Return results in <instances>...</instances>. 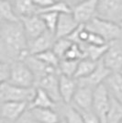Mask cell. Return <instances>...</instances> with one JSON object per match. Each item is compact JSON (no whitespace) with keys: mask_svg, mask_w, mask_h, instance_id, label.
<instances>
[{"mask_svg":"<svg viewBox=\"0 0 122 123\" xmlns=\"http://www.w3.org/2000/svg\"><path fill=\"white\" fill-rule=\"evenodd\" d=\"M0 54L1 61L9 62L23 61L30 54L29 41L20 20L0 22Z\"/></svg>","mask_w":122,"mask_h":123,"instance_id":"6da1fadb","label":"cell"},{"mask_svg":"<svg viewBox=\"0 0 122 123\" xmlns=\"http://www.w3.org/2000/svg\"><path fill=\"white\" fill-rule=\"evenodd\" d=\"M36 94L35 87H22L13 85L9 82L1 83L0 99L1 102L18 101L30 104Z\"/></svg>","mask_w":122,"mask_h":123,"instance_id":"7a4b0ae2","label":"cell"},{"mask_svg":"<svg viewBox=\"0 0 122 123\" xmlns=\"http://www.w3.org/2000/svg\"><path fill=\"white\" fill-rule=\"evenodd\" d=\"M85 26L88 30L103 37L107 43L122 38V29L119 24L103 19L98 17L85 24Z\"/></svg>","mask_w":122,"mask_h":123,"instance_id":"3957f363","label":"cell"},{"mask_svg":"<svg viewBox=\"0 0 122 123\" xmlns=\"http://www.w3.org/2000/svg\"><path fill=\"white\" fill-rule=\"evenodd\" d=\"M9 83L22 87H32L36 82L35 75L24 61L11 62V75Z\"/></svg>","mask_w":122,"mask_h":123,"instance_id":"277c9868","label":"cell"},{"mask_svg":"<svg viewBox=\"0 0 122 123\" xmlns=\"http://www.w3.org/2000/svg\"><path fill=\"white\" fill-rule=\"evenodd\" d=\"M111 96L103 83L95 88L92 110L99 118L102 123H107V114L110 109Z\"/></svg>","mask_w":122,"mask_h":123,"instance_id":"5b68a950","label":"cell"},{"mask_svg":"<svg viewBox=\"0 0 122 123\" xmlns=\"http://www.w3.org/2000/svg\"><path fill=\"white\" fill-rule=\"evenodd\" d=\"M97 17L120 24L122 22V0H98Z\"/></svg>","mask_w":122,"mask_h":123,"instance_id":"8992f818","label":"cell"},{"mask_svg":"<svg viewBox=\"0 0 122 123\" xmlns=\"http://www.w3.org/2000/svg\"><path fill=\"white\" fill-rule=\"evenodd\" d=\"M104 64L111 72H120L122 70V38L108 43L106 53L101 59Z\"/></svg>","mask_w":122,"mask_h":123,"instance_id":"52a82bcc","label":"cell"},{"mask_svg":"<svg viewBox=\"0 0 122 123\" xmlns=\"http://www.w3.org/2000/svg\"><path fill=\"white\" fill-rule=\"evenodd\" d=\"M98 0H81L72 7L73 14L79 24H87L97 17Z\"/></svg>","mask_w":122,"mask_h":123,"instance_id":"ba28073f","label":"cell"},{"mask_svg":"<svg viewBox=\"0 0 122 123\" xmlns=\"http://www.w3.org/2000/svg\"><path fill=\"white\" fill-rule=\"evenodd\" d=\"M20 21L25 31L28 41H30L47 31V27L39 14L21 17Z\"/></svg>","mask_w":122,"mask_h":123,"instance_id":"9c48e42d","label":"cell"},{"mask_svg":"<svg viewBox=\"0 0 122 123\" xmlns=\"http://www.w3.org/2000/svg\"><path fill=\"white\" fill-rule=\"evenodd\" d=\"M29 103L18 101L1 102V117L7 122H16L27 111Z\"/></svg>","mask_w":122,"mask_h":123,"instance_id":"30bf717a","label":"cell"},{"mask_svg":"<svg viewBox=\"0 0 122 123\" xmlns=\"http://www.w3.org/2000/svg\"><path fill=\"white\" fill-rule=\"evenodd\" d=\"M59 72L51 73L43 75L36 81V83L38 84V87H41L43 90H45L57 103L59 101H62L59 90Z\"/></svg>","mask_w":122,"mask_h":123,"instance_id":"8fae6325","label":"cell"},{"mask_svg":"<svg viewBox=\"0 0 122 123\" xmlns=\"http://www.w3.org/2000/svg\"><path fill=\"white\" fill-rule=\"evenodd\" d=\"M78 85V88L72 101V103L73 104V107H74L77 110L80 111L92 109L95 88L85 85H80L79 83Z\"/></svg>","mask_w":122,"mask_h":123,"instance_id":"7c38bea8","label":"cell"},{"mask_svg":"<svg viewBox=\"0 0 122 123\" xmlns=\"http://www.w3.org/2000/svg\"><path fill=\"white\" fill-rule=\"evenodd\" d=\"M79 22L76 20L72 12L61 13L57 23L55 31L56 39L65 38L71 35L73 31L79 27Z\"/></svg>","mask_w":122,"mask_h":123,"instance_id":"4fadbf2b","label":"cell"},{"mask_svg":"<svg viewBox=\"0 0 122 123\" xmlns=\"http://www.w3.org/2000/svg\"><path fill=\"white\" fill-rule=\"evenodd\" d=\"M56 39L55 34L50 31H47L42 33L41 36L36 38L32 41H29V51L31 55H36L42 51L51 50L53 47V44Z\"/></svg>","mask_w":122,"mask_h":123,"instance_id":"5bb4252c","label":"cell"},{"mask_svg":"<svg viewBox=\"0 0 122 123\" xmlns=\"http://www.w3.org/2000/svg\"><path fill=\"white\" fill-rule=\"evenodd\" d=\"M78 80L74 77L67 76L60 74L59 77V90L62 102L64 104H70L75 95L78 88Z\"/></svg>","mask_w":122,"mask_h":123,"instance_id":"9a60e30c","label":"cell"},{"mask_svg":"<svg viewBox=\"0 0 122 123\" xmlns=\"http://www.w3.org/2000/svg\"><path fill=\"white\" fill-rule=\"evenodd\" d=\"M111 73V71L104 64L103 61L100 60L97 63V68L89 76L83 78V79H77V80H78V83L80 85H85V86H88L93 87V88H96L99 85H101L105 82V80L107 79V76Z\"/></svg>","mask_w":122,"mask_h":123,"instance_id":"2e32d148","label":"cell"},{"mask_svg":"<svg viewBox=\"0 0 122 123\" xmlns=\"http://www.w3.org/2000/svg\"><path fill=\"white\" fill-rule=\"evenodd\" d=\"M105 86L107 88L111 98L122 103V74L112 72L105 80Z\"/></svg>","mask_w":122,"mask_h":123,"instance_id":"e0dca14e","label":"cell"},{"mask_svg":"<svg viewBox=\"0 0 122 123\" xmlns=\"http://www.w3.org/2000/svg\"><path fill=\"white\" fill-rule=\"evenodd\" d=\"M29 112L38 123H57L61 120L53 108H30Z\"/></svg>","mask_w":122,"mask_h":123,"instance_id":"ac0fdd59","label":"cell"},{"mask_svg":"<svg viewBox=\"0 0 122 123\" xmlns=\"http://www.w3.org/2000/svg\"><path fill=\"white\" fill-rule=\"evenodd\" d=\"M56 104L51 97L41 87L36 88V94L33 100L30 104V108H53L55 109Z\"/></svg>","mask_w":122,"mask_h":123,"instance_id":"d6986e66","label":"cell"},{"mask_svg":"<svg viewBox=\"0 0 122 123\" xmlns=\"http://www.w3.org/2000/svg\"><path fill=\"white\" fill-rule=\"evenodd\" d=\"M17 15L19 18L39 14V8L33 0H11Z\"/></svg>","mask_w":122,"mask_h":123,"instance_id":"ffe728a7","label":"cell"},{"mask_svg":"<svg viewBox=\"0 0 122 123\" xmlns=\"http://www.w3.org/2000/svg\"><path fill=\"white\" fill-rule=\"evenodd\" d=\"M80 45L83 48L85 58H88L96 62H99L101 60L108 48V43L104 45H92V44H86V43L80 44Z\"/></svg>","mask_w":122,"mask_h":123,"instance_id":"44dd1931","label":"cell"},{"mask_svg":"<svg viewBox=\"0 0 122 123\" xmlns=\"http://www.w3.org/2000/svg\"><path fill=\"white\" fill-rule=\"evenodd\" d=\"M20 18L17 15L11 0H0V21L16 22Z\"/></svg>","mask_w":122,"mask_h":123,"instance_id":"7402d4cb","label":"cell"},{"mask_svg":"<svg viewBox=\"0 0 122 123\" xmlns=\"http://www.w3.org/2000/svg\"><path fill=\"white\" fill-rule=\"evenodd\" d=\"M97 63H98V62L93 61V60L88 59V58L81 59L78 62L74 78L83 79V78L89 76L92 73L95 71V69L97 68Z\"/></svg>","mask_w":122,"mask_h":123,"instance_id":"603a6c76","label":"cell"},{"mask_svg":"<svg viewBox=\"0 0 122 123\" xmlns=\"http://www.w3.org/2000/svg\"><path fill=\"white\" fill-rule=\"evenodd\" d=\"M122 120V103L111 98L110 109L107 114V123H119Z\"/></svg>","mask_w":122,"mask_h":123,"instance_id":"cb8c5ba5","label":"cell"},{"mask_svg":"<svg viewBox=\"0 0 122 123\" xmlns=\"http://www.w3.org/2000/svg\"><path fill=\"white\" fill-rule=\"evenodd\" d=\"M78 62L79 61H76V60H70V59H66V58H62L60 60L58 70L61 74L74 77Z\"/></svg>","mask_w":122,"mask_h":123,"instance_id":"d4e9b609","label":"cell"},{"mask_svg":"<svg viewBox=\"0 0 122 123\" xmlns=\"http://www.w3.org/2000/svg\"><path fill=\"white\" fill-rule=\"evenodd\" d=\"M73 43V42L71 40H69L67 37L60 38V39H57L55 41L53 47H52V50L59 56L60 59H62L65 55L66 51H68V49L71 47Z\"/></svg>","mask_w":122,"mask_h":123,"instance_id":"484cf974","label":"cell"},{"mask_svg":"<svg viewBox=\"0 0 122 123\" xmlns=\"http://www.w3.org/2000/svg\"><path fill=\"white\" fill-rule=\"evenodd\" d=\"M35 56L38 59H40L41 61L43 62H45V63L51 65V66L55 67V68H58L59 63H60V60H61L59 58V56L53 51L52 49L42 51L41 53H38V54H36Z\"/></svg>","mask_w":122,"mask_h":123,"instance_id":"4316f807","label":"cell"},{"mask_svg":"<svg viewBox=\"0 0 122 123\" xmlns=\"http://www.w3.org/2000/svg\"><path fill=\"white\" fill-rule=\"evenodd\" d=\"M39 15L41 16V18L44 21L47 30L55 34L56 27H57L60 14L56 12H42V13H40Z\"/></svg>","mask_w":122,"mask_h":123,"instance_id":"83f0119b","label":"cell"},{"mask_svg":"<svg viewBox=\"0 0 122 123\" xmlns=\"http://www.w3.org/2000/svg\"><path fill=\"white\" fill-rule=\"evenodd\" d=\"M42 12H56V13H69L72 12V6L70 5H68L65 2L62 1H56L54 4H52L51 6L42 8L39 11V14L42 13Z\"/></svg>","mask_w":122,"mask_h":123,"instance_id":"f1b7e54d","label":"cell"},{"mask_svg":"<svg viewBox=\"0 0 122 123\" xmlns=\"http://www.w3.org/2000/svg\"><path fill=\"white\" fill-rule=\"evenodd\" d=\"M63 58L70 59V60H76V61H80L81 59L85 58V53L82 46L78 43L73 42L71 47L68 49Z\"/></svg>","mask_w":122,"mask_h":123,"instance_id":"f546056e","label":"cell"},{"mask_svg":"<svg viewBox=\"0 0 122 123\" xmlns=\"http://www.w3.org/2000/svg\"><path fill=\"white\" fill-rule=\"evenodd\" d=\"M64 118L67 123H85L82 114L74 107H69L64 111Z\"/></svg>","mask_w":122,"mask_h":123,"instance_id":"4dcf8cb0","label":"cell"},{"mask_svg":"<svg viewBox=\"0 0 122 123\" xmlns=\"http://www.w3.org/2000/svg\"><path fill=\"white\" fill-rule=\"evenodd\" d=\"M11 75V62L1 61L0 63V83L8 82Z\"/></svg>","mask_w":122,"mask_h":123,"instance_id":"1f68e13d","label":"cell"},{"mask_svg":"<svg viewBox=\"0 0 122 123\" xmlns=\"http://www.w3.org/2000/svg\"><path fill=\"white\" fill-rule=\"evenodd\" d=\"M79 112L82 114L83 118L85 119V123H102L101 120L99 119V118L95 114V112L89 109V110H78Z\"/></svg>","mask_w":122,"mask_h":123,"instance_id":"d6a6232c","label":"cell"},{"mask_svg":"<svg viewBox=\"0 0 122 123\" xmlns=\"http://www.w3.org/2000/svg\"><path fill=\"white\" fill-rule=\"evenodd\" d=\"M34 4L36 5V6L39 8V11L51 6L52 4H54L56 2V0H33Z\"/></svg>","mask_w":122,"mask_h":123,"instance_id":"836d02e7","label":"cell"},{"mask_svg":"<svg viewBox=\"0 0 122 123\" xmlns=\"http://www.w3.org/2000/svg\"><path fill=\"white\" fill-rule=\"evenodd\" d=\"M15 123H38L34 118L31 117L30 113L29 112V115H26V113L21 117L18 121Z\"/></svg>","mask_w":122,"mask_h":123,"instance_id":"e575fe53","label":"cell"},{"mask_svg":"<svg viewBox=\"0 0 122 123\" xmlns=\"http://www.w3.org/2000/svg\"><path fill=\"white\" fill-rule=\"evenodd\" d=\"M56 1H62V2H65L68 5H70L73 7V6H75L77 3H79L81 0H56Z\"/></svg>","mask_w":122,"mask_h":123,"instance_id":"d590c367","label":"cell"},{"mask_svg":"<svg viewBox=\"0 0 122 123\" xmlns=\"http://www.w3.org/2000/svg\"><path fill=\"white\" fill-rule=\"evenodd\" d=\"M57 123H67V121H66V119H65V118H62V119H61L60 121H58Z\"/></svg>","mask_w":122,"mask_h":123,"instance_id":"8d00e7d4","label":"cell"},{"mask_svg":"<svg viewBox=\"0 0 122 123\" xmlns=\"http://www.w3.org/2000/svg\"><path fill=\"white\" fill-rule=\"evenodd\" d=\"M119 25H120V27H121V29H122V22L120 23V24H119Z\"/></svg>","mask_w":122,"mask_h":123,"instance_id":"74e56055","label":"cell"},{"mask_svg":"<svg viewBox=\"0 0 122 123\" xmlns=\"http://www.w3.org/2000/svg\"><path fill=\"white\" fill-rule=\"evenodd\" d=\"M119 123H122V120H121V121H120V122H119Z\"/></svg>","mask_w":122,"mask_h":123,"instance_id":"f35d334b","label":"cell"},{"mask_svg":"<svg viewBox=\"0 0 122 123\" xmlns=\"http://www.w3.org/2000/svg\"><path fill=\"white\" fill-rule=\"evenodd\" d=\"M120 73H121V74H122V70H121V71H120Z\"/></svg>","mask_w":122,"mask_h":123,"instance_id":"ab89813d","label":"cell"}]
</instances>
